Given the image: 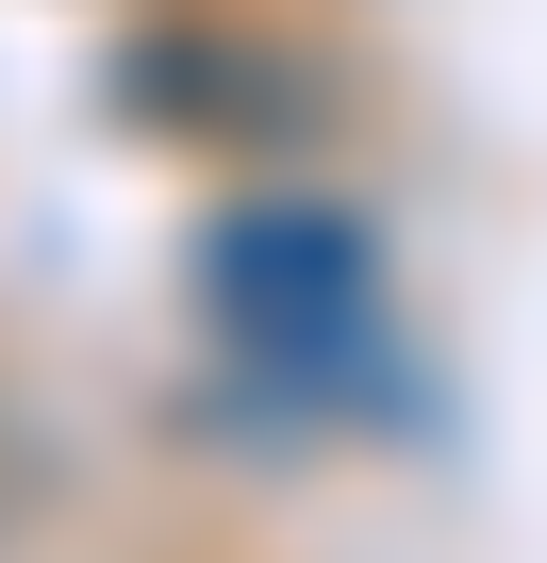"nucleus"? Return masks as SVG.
Instances as JSON below:
<instances>
[{"mask_svg": "<svg viewBox=\"0 0 547 563\" xmlns=\"http://www.w3.org/2000/svg\"><path fill=\"white\" fill-rule=\"evenodd\" d=\"M199 282H216V316H232V349H249V365H349V349H365V316H382L365 232H349V216H316V199H249V216L199 249Z\"/></svg>", "mask_w": 547, "mask_h": 563, "instance_id": "1", "label": "nucleus"}]
</instances>
